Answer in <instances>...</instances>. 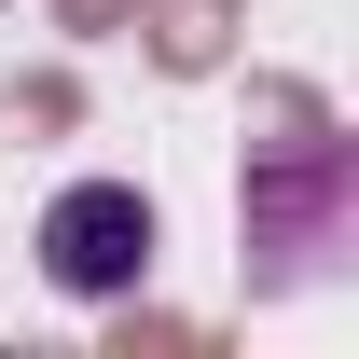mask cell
<instances>
[{"instance_id":"1","label":"cell","mask_w":359,"mask_h":359,"mask_svg":"<svg viewBox=\"0 0 359 359\" xmlns=\"http://www.w3.org/2000/svg\"><path fill=\"white\" fill-rule=\"evenodd\" d=\"M42 276L69 304H125L138 276H152V194L138 180H69L42 208Z\"/></svg>"}]
</instances>
